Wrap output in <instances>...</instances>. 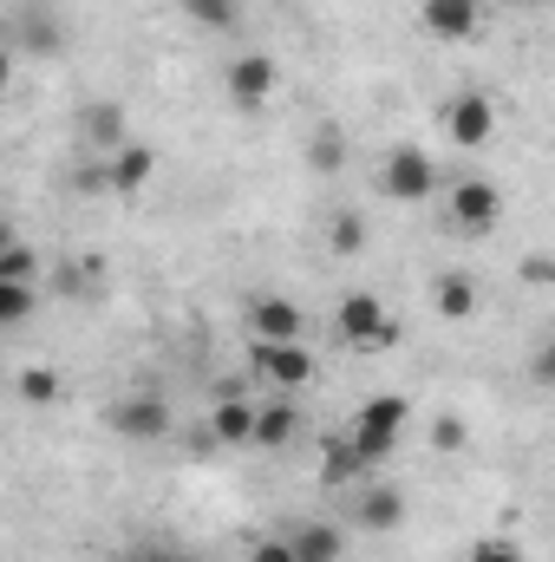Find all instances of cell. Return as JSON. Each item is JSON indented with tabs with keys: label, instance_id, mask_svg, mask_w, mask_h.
Returning a JSON list of instances; mask_svg holds the SVG:
<instances>
[{
	"label": "cell",
	"instance_id": "6da1fadb",
	"mask_svg": "<svg viewBox=\"0 0 555 562\" xmlns=\"http://www.w3.org/2000/svg\"><path fill=\"white\" fill-rule=\"evenodd\" d=\"M333 327H340V340H347V347H360V353H386V347L399 340V321H393V314L380 307V294H366V288L340 301Z\"/></svg>",
	"mask_w": 555,
	"mask_h": 562
},
{
	"label": "cell",
	"instance_id": "7a4b0ae2",
	"mask_svg": "<svg viewBox=\"0 0 555 562\" xmlns=\"http://www.w3.org/2000/svg\"><path fill=\"white\" fill-rule=\"evenodd\" d=\"M406 419H412V406H406L399 393H380V400H366V406H360V419H353V445L366 451V464H380V458L399 445Z\"/></svg>",
	"mask_w": 555,
	"mask_h": 562
},
{
	"label": "cell",
	"instance_id": "3957f363",
	"mask_svg": "<svg viewBox=\"0 0 555 562\" xmlns=\"http://www.w3.org/2000/svg\"><path fill=\"white\" fill-rule=\"evenodd\" d=\"M105 425L125 445H157V438H170V406H163V393H125V400H112Z\"/></svg>",
	"mask_w": 555,
	"mask_h": 562
},
{
	"label": "cell",
	"instance_id": "277c9868",
	"mask_svg": "<svg viewBox=\"0 0 555 562\" xmlns=\"http://www.w3.org/2000/svg\"><path fill=\"white\" fill-rule=\"evenodd\" d=\"M380 190H386L393 203H424V196L438 190V164H431L418 144H399V150L386 157V170H380Z\"/></svg>",
	"mask_w": 555,
	"mask_h": 562
},
{
	"label": "cell",
	"instance_id": "5b68a950",
	"mask_svg": "<svg viewBox=\"0 0 555 562\" xmlns=\"http://www.w3.org/2000/svg\"><path fill=\"white\" fill-rule=\"evenodd\" d=\"M249 367H256L269 386H281V393H294V386L314 380V353H307L301 340H256V347H249Z\"/></svg>",
	"mask_w": 555,
	"mask_h": 562
},
{
	"label": "cell",
	"instance_id": "8992f818",
	"mask_svg": "<svg viewBox=\"0 0 555 562\" xmlns=\"http://www.w3.org/2000/svg\"><path fill=\"white\" fill-rule=\"evenodd\" d=\"M451 216H457V236H490L497 216H503L497 183H490V177H464V183L451 190Z\"/></svg>",
	"mask_w": 555,
	"mask_h": 562
},
{
	"label": "cell",
	"instance_id": "52a82bcc",
	"mask_svg": "<svg viewBox=\"0 0 555 562\" xmlns=\"http://www.w3.org/2000/svg\"><path fill=\"white\" fill-rule=\"evenodd\" d=\"M444 132H451V144L477 150V144H490V132H497V105H490L484 92H457V99L444 105Z\"/></svg>",
	"mask_w": 555,
	"mask_h": 562
},
{
	"label": "cell",
	"instance_id": "ba28073f",
	"mask_svg": "<svg viewBox=\"0 0 555 562\" xmlns=\"http://www.w3.org/2000/svg\"><path fill=\"white\" fill-rule=\"evenodd\" d=\"M418 26L431 33V40H477V26H484V0H424L418 7Z\"/></svg>",
	"mask_w": 555,
	"mask_h": 562
},
{
	"label": "cell",
	"instance_id": "9c48e42d",
	"mask_svg": "<svg viewBox=\"0 0 555 562\" xmlns=\"http://www.w3.org/2000/svg\"><path fill=\"white\" fill-rule=\"evenodd\" d=\"M223 79H229V99H236V105H249V112H256V105H262V99H269V92H275L281 66H275V59H269V53H242V59H236V66H229V72H223Z\"/></svg>",
	"mask_w": 555,
	"mask_h": 562
},
{
	"label": "cell",
	"instance_id": "30bf717a",
	"mask_svg": "<svg viewBox=\"0 0 555 562\" xmlns=\"http://www.w3.org/2000/svg\"><path fill=\"white\" fill-rule=\"evenodd\" d=\"M353 524H360L366 537H386V530H399V524H406V497H399L393 484H373V491H360Z\"/></svg>",
	"mask_w": 555,
	"mask_h": 562
},
{
	"label": "cell",
	"instance_id": "8fae6325",
	"mask_svg": "<svg viewBox=\"0 0 555 562\" xmlns=\"http://www.w3.org/2000/svg\"><path fill=\"white\" fill-rule=\"evenodd\" d=\"M249 327H256V340H301L307 334V314L294 301H281V294H262L249 307Z\"/></svg>",
	"mask_w": 555,
	"mask_h": 562
},
{
	"label": "cell",
	"instance_id": "7c38bea8",
	"mask_svg": "<svg viewBox=\"0 0 555 562\" xmlns=\"http://www.w3.org/2000/svg\"><path fill=\"white\" fill-rule=\"evenodd\" d=\"M256 413H262V406H249L242 393H223L216 413H209V438H216V445H256Z\"/></svg>",
	"mask_w": 555,
	"mask_h": 562
},
{
	"label": "cell",
	"instance_id": "4fadbf2b",
	"mask_svg": "<svg viewBox=\"0 0 555 562\" xmlns=\"http://www.w3.org/2000/svg\"><path fill=\"white\" fill-rule=\"evenodd\" d=\"M105 164H112V190H118V196H138L144 183L157 177V150H150V144H125V150H112Z\"/></svg>",
	"mask_w": 555,
	"mask_h": 562
},
{
	"label": "cell",
	"instance_id": "5bb4252c",
	"mask_svg": "<svg viewBox=\"0 0 555 562\" xmlns=\"http://www.w3.org/2000/svg\"><path fill=\"white\" fill-rule=\"evenodd\" d=\"M301 438V413L287 406V400H269L262 413H256V445L262 451H281V445H294Z\"/></svg>",
	"mask_w": 555,
	"mask_h": 562
},
{
	"label": "cell",
	"instance_id": "9a60e30c",
	"mask_svg": "<svg viewBox=\"0 0 555 562\" xmlns=\"http://www.w3.org/2000/svg\"><path fill=\"white\" fill-rule=\"evenodd\" d=\"M287 543H294V557H301V562H340V550H347L340 524H301Z\"/></svg>",
	"mask_w": 555,
	"mask_h": 562
},
{
	"label": "cell",
	"instance_id": "2e32d148",
	"mask_svg": "<svg viewBox=\"0 0 555 562\" xmlns=\"http://www.w3.org/2000/svg\"><path fill=\"white\" fill-rule=\"evenodd\" d=\"M431 301H438V314H444V321H471V314H477V281L451 269V276H438Z\"/></svg>",
	"mask_w": 555,
	"mask_h": 562
},
{
	"label": "cell",
	"instance_id": "e0dca14e",
	"mask_svg": "<svg viewBox=\"0 0 555 562\" xmlns=\"http://www.w3.org/2000/svg\"><path fill=\"white\" fill-rule=\"evenodd\" d=\"M320 477H327V484H353V477H366V451L353 445V431H347V438H327V464H320Z\"/></svg>",
	"mask_w": 555,
	"mask_h": 562
},
{
	"label": "cell",
	"instance_id": "ac0fdd59",
	"mask_svg": "<svg viewBox=\"0 0 555 562\" xmlns=\"http://www.w3.org/2000/svg\"><path fill=\"white\" fill-rule=\"evenodd\" d=\"M183 13H190L203 33H229V26H242V0H183Z\"/></svg>",
	"mask_w": 555,
	"mask_h": 562
},
{
	"label": "cell",
	"instance_id": "d6986e66",
	"mask_svg": "<svg viewBox=\"0 0 555 562\" xmlns=\"http://www.w3.org/2000/svg\"><path fill=\"white\" fill-rule=\"evenodd\" d=\"M86 138L105 144V150H125V112L118 105H92L86 112Z\"/></svg>",
	"mask_w": 555,
	"mask_h": 562
},
{
	"label": "cell",
	"instance_id": "ffe728a7",
	"mask_svg": "<svg viewBox=\"0 0 555 562\" xmlns=\"http://www.w3.org/2000/svg\"><path fill=\"white\" fill-rule=\"evenodd\" d=\"M340 157H347L340 125H320V132H314V144H307V164H314V170H340Z\"/></svg>",
	"mask_w": 555,
	"mask_h": 562
},
{
	"label": "cell",
	"instance_id": "44dd1931",
	"mask_svg": "<svg viewBox=\"0 0 555 562\" xmlns=\"http://www.w3.org/2000/svg\"><path fill=\"white\" fill-rule=\"evenodd\" d=\"M39 276V256L20 243V236H7V249H0V281H33Z\"/></svg>",
	"mask_w": 555,
	"mask_h": 562
},
{
	"label": "cell",
	"instance_id": "7402d4cb",
	"mask_svg": "<svg viewBox=\"0 0 555 562\" xmlns=\"http://www.w3.org/2000/svg\"><path fill=\"white\" fill-rule=\"evenodd\" d=\"M327 243H333V256H360V249H366V216L340 210V216H333V236H327Z\"/></svg>",
	"mask_w": 555,
	"mask_h": 562
},
{
	"label": "cell",
	"instance_id": "603a6c76",
	"mask_svg": "<svg viewBox=\"0 0 555 562\" xmlns=\"http://www.w3.org/2000/svg\"><path fill=\"white\" fill-rule=\"evenodd\" d=\"M33 314V281H0V327H20Z\"/></svg>",
	"mask_w": 555,
	"mask_h": 562
},
{
	"label": "cell",
	"instance_id": "cb8c5ba5",
	"mask_svg": "<svg viewBox=\"0 0 555 562\" xmlns=\"http://www.w3.org/2000/svg\"><path fill=\"white\" fill-rule=\"evenodd\" d=\"M20 400H26V406H53V400H59V373H53V367H26V373H20Z\"/></svg>",
	"mask_w": 555,
	"mask_h": 562
},
{
	"label": "cell",
	"instance_id": "d4e9b609",
	"mask_svg": "<svg viewBox=\"0 0 555 562\" xmlns=\"http://www.w3.org/2000/svg\"><path fill=\"white\" fill-rule=\"evenodd\" d=\"M471 562H523V550H517L510 537H477V543H471Z\"/></svg>",
	"mask_w": 555,
	"mask_h": 562
},
{
	"label": "cell",
	"instance_id": "484cf974",
	"mask_svg": "<svg viewBox=\"0 0 555 562\" xmlns=\"http://www.w3.org/2000/svg\"><path fill=\"white\" fill-rule=\"evenodd\" d=\"M431 445H438V451H464V419H457V413L431 419Z\"/></svg>",
	"mask_w": 555,
	"mask_h": 562
},
{
	"label": "cell",
	"instance_id": "4316f807",
	"mask_svg": "<svg viewBox=\"0 0 555 562\" xmlns=\"http://www.w3.org/2000/svg\"><path fill=\"white\" fill-rule=\"evenodd\" d=\"M517 276L530 281V288H555V256H523Z\"/></svg>",
	"mask_w": 555,
	"mask_h": 562
},
{
	"label": "cell",
	"instance_id": "83f0119b",
	"mask_svg": "<svg viewBox=\"0 0 555 562\" xmlns=\"http://www.w3.org/2000/svg\"><path fill=\"white\" fill-rule=\"evenodd\" d=\"M530 380H536V386H550V393H555V334L543 340V347H536V360H530Z\"/></svg>",
	"mask_w": 555,
	"mask_h": 562
},
{
	"label": "cell",
	"instance_id": "f1b7e54d",
	"mask_svg": "<svg viewBox=\"0 0 555 562\" xmlns=\"http://www.w3.org/2000/svg\"><path fill=\"white\" fill-rule=\"evenodd\" d=\"M249 562H301V557H294V543H287V537H262V543L249 550Z\"/></svg>",
	"mask_w": 555,
	"mask_h": 562
},
{
	"label": "cell",
	"instance_id": "f546056e",
	"mask_svg": "<svg viewBox=\"0 0 555 562\" xmlns=\"http://www.w3.org/2000/svg\"><path fill=\"white\" fill-rule=\"evenodd\" d=\"M132 562H183V557H177V550H138Z\"/></svg>",
	"mask_w": 555,
	"mask_h": 562
}]
</instances>
